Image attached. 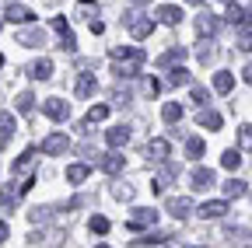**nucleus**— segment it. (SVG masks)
I'll return each instance as SVG.
<instances>
[{"instance_id": "f257e3e1", "label": "nucleus", "mask_w": 252, "mask_h": 248, "mask_svg": "<svg viewBox=\"0 0 252 248\" xmlns=\"http://www.w3.org/2000/svg\"><path fill=\"white\" fill-rule=\"evenodd\" d=\"M109 56H112V74L116 77H133L144 63V53L133 49V46H112Z\"/></svg>"}, {"instance_id": "f03ea898", "label": "nucleus", "mask_w": 252, "mask_h": 248, "mask_svg": "<svg viewBox=\"0 0 252 248\" xmlns=\"http://www.w3.org/2000/svg\"><path fill=\"white\" fill-rule=\"evenodd\" d=\"M123 21H126V28H130V35L140 39V42L151 39V32H154V18H147V14H140V11H130Z\"/></svg>"}, {"instance_id": "7ed1b4c3", "label": "nucleus", "mask_w": 252, "mask_h": 248, "mask_svg": "<svg viewBox=\"0 0 252 248\" xmlns=\"http://www.w3.org/2000/svg\"><path fill=\"white\" fill-rule=\"evenodd\" d=\"M67 150H70V137L67 133H49L42 140V154H46V158H60V154H67Z\"/></svg>"}, {"instance_id": "20e7f679", "label": "nucleus", "mask_w": 252, "mask_h": 248, "mask_svg": "<svg viewBox=\"0 0 252 248\" xmlns=\"http://www.w3.org/2000/svg\"><path fill=\"white\" fill-rule=\"evenodd\" d=\"M49 28L60 35V46L67 49V53H74L77 49V39H74V32H70V25H67V18H49Z\"/></svg>"}, {"instance_id": "39448f33", "label": "nucleus", "mask_w": 252, "mask_h": 248, "mask_svg": "<svg viewBox=\"0 0 252 248\" xmlns=\"http://www.w3.org/2000/svg\"><path fill=\"white\" fill-rule=\"evenodd\" d=\"M158 220V210H147V206H140V210H133V217L126 220V231H144V227H151Z\"/></svg>"}, {"instance_id": "423d86ee", "label": "nucleus", "mask_w": 252, "mask_h": 248, "mask_svg": "<svg viewBox=\"0 0 252 248\" xmlns=\"http://www.w3.org/2000/svg\"><path fill=\"white\" fill-rule=\"evenodd\" d=\"M42 112H46L49 119H56V122H63V119H67V115H70V105H67V102H63V98H46V102H42Z\"/></svg>"}, {"instance_id": "0eeeda50", "label": "nucleus", "mask_w": 252, "mask_h": 248, "mask_svg": "<svg viewBox=\"0 0 252 248\" xmlns=\"http://www.w3.org/2000/svg\"><path fill=\"white\" fill-rule=\"evenodd\" d=\"M11 25H28V21H35V11H28L25 4H7V14H4Z\"/></svg>"}, {"instance_id": "6e6552de", "label": "nucleus", "mask_w": 252, "mask_h": 248, "mask_svg": "<svg viewBox=\"0 0 252 248\" xmlns=\"http://www.w3.org/2000/svg\"><path fill=\"white\" fill-rule=\"evenodd\" d=\"M224 213H228V199H210V203L200 206V217H203V220H217V217H224Z\"/></svg>"}, {"instance_id": "1a4fd4ad", "label": "nucleus", "mask_w": 252, "mask_h": 248, "mask_svg": "<svg viewBox=\"0 0 252 248\" xmlns=\"http://www.w3.org/2000/svg\"><path fill=\"white\" fill-rule=\"evenodd\" d=\"M168 154H172V143L161 140V137H154L147 143V158H154V161H168Z\"/></svg>"}, {"instance_id": "9d476101", "label": "nucleus", "mask_w": 252, "mask_h": 248, "mask_svg": "<svg viewBox=\"0 0 252 248\" xmlns=\"http://www.w3.org/2000/svg\"><path fill=\"white\" fill-rule=\"evenodd\" d=\"M154 18L161 21V25H179V21H182V7L165 4V7H158V11H154Z\"/></svg>"}, {"instance_id": "9b49d317", "label": "nucleus", "mask_w": 252, "mask_h": 248, "mask_svg": "<svg viewBox=\"0 0 252 248\" xmlns=\"http://www.w3.org/2000/svg\"><path fill=\"white\" fill-rule=\"evenodd\" d=\"M126 140H130V130H126V126H112V130L105 133V143H109L112 150H119V147H126Z\"/></svg>"}, {"instance_id": "f8f14e48", "label": "nucleus", "mask_w": 252, "mask_h": 248, "mask_svg": "<svg viewBox=\"0 0 252 248\" xmlns=\"http://www.w3.org/2000/svg\"><path fill=\"white\" fill-rule=\"evenodd\" d=\"M214 178H217V175H214L210 168H196L193 175H189V182H193V189H210V185H214Z\"/></svg>"}, {"instance_id": "ddd939ff", "label": "nucleus", "mask_w": 252, "mask_h": 248, "mask_svg": "<svg viewBox=\"0 0 252 248\" xmlns=\"http://www.w3.org/2000/svg\"><path fill=\"white\" fill-rule=\"evenodd\" d=\"M189 210H193V199H186V196H175V199H168V213L172 217H189Z\"/></svg>"}, {"instance_id": "4468645a", "label": "nucleus", "mask_w": 252, "mask_h": 248, "mask_svg": "<svg viewBox=\"0 0 252 248\" xmlns=\"http://www.w3.org/2000/svg\"><path fill=\"white\" fill-rule=\"evenodd\" d=\"M28 77H32V81H49V77H53V63H49V59L32 63V67H28Z\"/></svg>"}, {"instance_id": "2eb2a0df", "label": "nucleus", "mask_w": 252, "mask_h": 248, "mask_svg": "<svg viewBox=\"0 0 252 248\" xmlns=\"http://www.w3.org/2000/svg\"><path fill=\"white\" fill-rule=\"evenodd\" d=\"M94 91H98V81H94V74H81V81H77V98H91Z\"/></svg>"}, {"instance_id": "dca6fc26", "label": "nucleus", "mask_w": 252, "mask_h": 248, "mask_svg": "<svg viewBox=\"0 0 252 248\" xmlns=\"http://www.w3.org/2000/svg\"><path fill=\"white\" fill-rule=\"evenodd\" d=\"M196 122H200L203 130H220V115H217L214 109H200V112H196Z\"/></svg>"}, {"instance_id": "f3484780", "label": "nucleus", "mask_w": 252, "mask_h": 248, "mask_svg": "<svg viewBox=\"0 0 252 248\" xmlns=\"http://www.w3.org/2000/svg\"><path fill=\"white\" fill-rule=\"evenodd\" d=\"M98 165H102V171H109V175H119L123 171V158L112 150V154H105V158H98Z\"/></svg>"}, {"instance_id": "a211bd4d", "label": "nucleus", "mask_w": 252, "mask_h": 248, "mask_svg": "<svg viewBox=\"0 0 252 248\" xmlns=\"http://www.w3.org/2000/svg\"><path fill=\"white\" fill-rule=\"evenodd\" d=\"M231 87H235V77H231L228 70H220V74H214V91H217V95H228Z\"/></svg>"}, {"instance_id": "6ab92c4d", "label": "nucleus", "mask_w": 252, "mask_h": 248, "mask_svg": "<svg viewBox=\"0 0 252 248\" xmlns=\"http://www.w3.org/2000/svg\"><path fill=\"white\" fill-rule=\"evenodd\" d=\"M196 32H200V35H214V32H217V18H214L210 11L196 18Z\"/></svg>"}, {"instance_id": "aec40b11", "label": "nucleus", "mask_w": 252, "mask_h": 248, "mask_svg": "<svg viewBox=\"0 0 252 248\" xmlns=\"http://www.w3.org/2000/svg\"><path fill=\"white\" fill-rule=\"evenodd\" d=\"M182 59H186V49L182 46H172L161 59H158V67H172V63H182Z\"/></svg>"}, {"instance_id": "412c9836", "label": "nucleus", "mask_w": 252, "mask_h": 248, "mask_svg": "<svg viewBox=\"0 0 252 248\" xmlns=\"http://www.w3.org/2000/svg\"><path fill=\"white\" fill-rule=\"evenodd\" d=\"M245 18H249V11L238 4V0H235V4H228V25H238V28H242Z\"/></svg>"}, {"instance_id": "4be33fe9", "label": "nucleus", "mask_w": 252, "mask_h": 248, "mask_svg": "<svg viewBox=\"0 0 252 248\" xmlns=\"http://www.w3.org/2000/svg\"><path fill=\"white\" fill-rule=\"evenodd\" d=\"M161 119L165 122H182V105L179 102H165L161 105Z\"/></svg>"}, {"instance_id": "5701e85b", "label": "nucleus", "mask_w": 252, "mask_h": 248, "mask_svg": "<svg viewBox=\"0 0 252 248\" xmlns=\"http://www.w3.org/2000/svg\"><path fill=\"white\" fill-rule=\"evenodd\" d=\"M88 175H91L88 165H70V168H67V182H70V185H81Z\"/></svg>"}, {"instance_id": "b1692460", "label": "nucleus", "mask_w": 252, "mask_h": 248, "mask_svg": "<svg viewBox=\"0 0 252 248\" xmlns=\"http://www.w3.org/2000/svg\"><path fill=\"white\" fill-rule=\"evenodd\" d=\"M238 165H242V150H235V147H231V150H224V154H220V168L235 171Z\"/></svg>"}, {"instance_id": "393cba45", "label": "nucleus", "mask_w": 252, "mask_h": 248, "mask_svg": "<svg viewBox=\"0 0 252 248\" xmlns=\"http://www.w3.org/2000/svg\"><path fill=\"white\" fill-rule=\"evenodd\" d=\"M168 84L182 87V84H193V77H189V70H186V67H175V70H168Z\"/></svg>"}, {"instance_id": "a878e982", "label": "nucleus", "mask_w": 252, "mask_h": 248, "mask_svg": "<svg viewBox=\"0 0 252 248\" xmlns=\"http://www.w3.org/2000/svg\"><path fill=\"white\" fill-rule=\"evenodd\" d=\"M14 130H18L14 115H11V112H0V140H4V137H11Z\"/></svg>"}, {"instance_id": "bb28decb", "label": "nucleus", "mask_w": 252, "mask_h": 248, "mask_svg": "<svg viewBox=\"0 0 252 248\" xmlns=\"http://www.w3.org/2000/svg\"><path fill=\"white\" fill-rule=\"evenodd\" d=\"M224 196H228V199H238V196H245V182H238V178H228V182H224Z\"/></svg>"}, {"instance_id": "cd10ccee", "label": "nucleus", "mask_w": 252, "mask_h": 248, "mask_svg": "<svg viewBox=\"0 0 252 248\" xmlns=\"http://www.w3.org/2000/svg\"><path fill=\"white\" fill-rule=\"evenodd\" d=\"M203 150H207V147H203V140H200V137H189V140H186V154H189L193 161H196V158H203Z\"/></svg>"}, {"instance_id": "c85d7f7f", "label": "nucleus", "mask_w": 252, "mask_h": 248, "mask_svg": "<svg viewBox=\"0 0 252 248\" xmlns=\"http://www.w3.org/2000/svg\"><path fill=\"white\" fill-rule=\"evenodd\" d=\"M32 161H35V147H28L21 158L14 161V168H11V171H28V168H32Z\"/></svg>"}, {"instance_id": "c756f323", "label": "nucleus", "mask_w": 252, "mask_h": 248, "mask_svg": "<svg viewBox=\"0 0 252 248\" xmlns=\"http://www.w3.org/2000/svg\"><path fill=\"white\" fill-rule=\"evenodd\" d=\"M238 49L242 53H252V28L242 25V32H238Z\"/></svg>"}, {"instance_id": "7c9ffc66", "label": "nucleus", "mask_w": 252, "mask_h": 248, "mask_svg": "<svg viewBox=\"0 0 252 248\" xmlns=\"http://www.w3.org/2000/svg\"><path fill=\"white\" fill-rule=\"evenodd\" d=\"M105 115H109V105H94V109L88 112V119H84V122H88V126H94V122H102Z\"/></svg>"}, {"instance_id": "2f4dec72", "label": "nucleus", "mask_w": 252, "mask_h": 248, "mask_svg": "<svg viewBox=\"0 0 252 248\" xmlns=\"http://www.w3.org/2000/svg\"><path fill=\"white\" fill-rule=\"evenodd\" d=\"M18 42L21 46H42V32H35V28H32V32H21Z\"/></svg>"}, {"instance_id": "473e14b6", "label": "nucleus", "mask_w": 252, "mask_h": 248, "mask_svg": "<svg viewBox=\"0 0 252 248\" xmlns=\"http://www.w3.org/2000/svg\"><path fill=\"white\" fill-rule=\"evenodd\" d=\"M14 105H18V112H32V105H35V98H32V91H21Z\"/></svg>"}, {"instance_id": "72a5a7b5", "label": "nucleus", "mask_w": 252, "mask_h": 248, "mask_svg": "<svg viewBox=\"0 0 252 248\" xmlns=\"http://www.w3.org/2000/svg\"><path fill=\"white\" fill-rule=\"evenodd\" d=\"M88 227H91V234H105L109 231V220H105V217H91Z\"/></svg>"}, {"instance_id": "f704fd0d", "label": "nucleus", "mask_w": 252, "mask_h": 248, "mask_svg": "<svg viewBox=\"0 0 252 248\" xmlns=\"http://www.w3.org/2000/svg\"><path fill=\"white\" fill-rule=\"evenodd\" d=\"M158 91H161V84H158L154 77H147V81H144V95H147V98H154Z\"/></svg>"}, {"instance_id": "c9c22d12", "label": "nucleus", "mask_w": 252, "mask_h": 248, "mask_svg": "<svg viewBox=\"0 0 252 248\" xmlns=\"http://www.w3.org/2000/svg\"><path fill=\"white\" fill-rule=\"evenodd\" d=\"M238 140H242V147L252 150V126H242V130H238Z\"/></svg>"}, {"instance_id": "e433bc0d", "label": "nucleus", "mask_w": 252, "mask_h": 248, "mask_svg": "<svg viewBox=\"0 0 252 248\" xmlns=\"http://www.w3.org/2000/svg\"><path fill=\"white\" fill-rule=\"evenodd\" d=\"M112 196H116V199H133V189H130V185H119Z\"/></svg>"}, {"instance_id": "4c0bfd02", "label": "nucleus", "mask_w": 252, "mask_h": 248, "mask_svg": "<svg viewBox=\"0 0 252 248\" xmlns=\"http://www.w3.org/2000/svg\"><path fill=\"white\" fill-rule=\"evenodd\" d=\"M77 11H81V14H91V11H98V7H94L91 0H81V4H77Z\"/></svg>"}, {"instance_id": "58836bf2", "label": "nucleus", "mask_w": 252, "mask_h": 248, "mask_svg": "<svg viewBox=\"0 0 252 248\" xmlns=\"http://www.w3.org/2000/svg\"><path fill=\"white\" fill-rule=\"evenodd\" d=\"M193 102H207V91L200 84H193Z\"/></svg>"}, {"instance_id": "ea45409f", "label": "nucleus", "mask_w": 252, "mask_h": 248, "mask_svg": "<svg viewBox=\"0 0 252 248\" xmlns=\"http://www.w3.org/2000/svg\"><path fill=\"white\" fill-rule=\"evenodd\" d=\"M102 32H105V25H102V21H94V18H91V35H102Z\"/></svg>"}, {"instance_id": "a19ab883", "label": "nucleus", "mask_w": 252, "mask_h": 248, "mask_svg": "<svg viewBox=\"0 0 252 248\" xmlns=\"http://www.w3.org/2000/svg\"><path fill=\"white\" fill-rule=\"evenodd\" d=\"M7 234H11V227H7L4 220H0V245H4V241H7Z\"/></svg>"}, {"instance_id": "79ce46f5", "label": "nucleus", "mask_w": 252, "mask_h": 248, "mask_svg": "<svg viewBox=\"0 0 252 248\" xmlns=\"http://www.w3.org/2000/svg\"><path fill=\"white\" fill-rule=\"evenodd\" d=\"M242 77H245V84H252V63H249V67L242 70Z\"/></svg>"}, {"instance_id": "37998d69", "label": "nucleus", "mask_w": 252, "mask_h": 248, "mask_svg": "<svg viewBox=\"0 0 252 248\" xmlns=\"http://www.w3.org/2000/svg\"><path fill=\"white\" fill-rule=\"evenodd\" d=\"M133 4H147V0H133Z\"/></svg>"}, {"instance_id": "c03bdc74", "label": "nucleus", "mask_w": 252, "mask_h": 248, "mask_svg": "<svg viewBox=\"0 0 252 248\" xmlns=\"http://www.w3.org/2000/svg\"><path fill=\"white\" fill-rule=\"evenodd\" d=\"M0 67H4V56H0Z\"/></svg>"}, {"instance_id": "a18cd8bd", "label": "nucleus", "mask_w": 252, "mask_h": 248, "mask_svg": "<svg viewBox=\"0 0 252 248\" xmlns=\"http://www.w3.org/2000/svg\"><path fill=\"white\" fill-rule=\"evenodd\" d=\"M189 4H200V0H189Z\"/></svg>"}, {"instance_id": "49530a36", "label": "nucleus", "mask_w": 252, "mask_h": 248, "mask_svg": "<svg viewBox=\"0 0 252 248\" xmlns=\"http://www.w3.org/2000/svg\"><path fill=\"white\" fill-rule=\"evenodd\" d=\"M224 4H235V0H224Z\"/></svg>"}]
</instances>
